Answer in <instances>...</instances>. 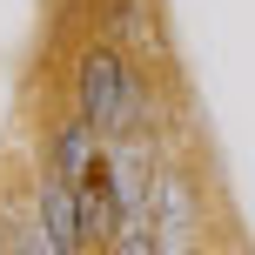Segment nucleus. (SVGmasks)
I'll list each match as a JSON object with an SVG mask.
<instances>
[{"label":"nucleus","instance_id":"3","mask_svg":"<svg viewBox=\"0 0 255 255\" xmlns=\"http://www.w3.org/2000/svg\"><path fill=\"white\" fill-rule=\"evenodd\" d=\"M115 229H121V181H115V161L94 154V168L81 175V235L115 242Z\"/></svg>","mask_w":255,"mask_h":255},{"label":"nucleus","instance_id":"4","mask_svg":"<svg viewBox=\"0 0 255 255\" xmlns=\"http://www.w3.org/2000/svg\"><path fill=\"white\" fill-rule=\"evenodd\" d=\"M88 168H94V121L74 115V121L61 128V141H54V175L81 188V175H88Z\"/></svg>","mask_w":255,"mask_h":255},{"label":"nucleus","instance_id":"2","mask_svg":"<svg viewBox=\"0 0 255 255\" xmlns=\"http://www.w3.org/2000/svg\"><path fill=\"white\" fill-rule=\"evenodd\" d=\"M40 235H47V255H81V188L61 175H47L40 188Z\"/></svg>","mask_w":255,"mask_h":255},{"label":"nucleus","instance_id":"1","mask_svg":"<svg viewBox=\"0 0 255 255\" xmlns=\"http://www.w3.org/2000/svg\"><path fill=\"white\" fill-rule=\"evenodd\" d=\"M81 121H94V134H121L134 121V88H128L115 47H88L81 54Z\"/></svg>","mask_w":255,"mask_h":255}]
</instances>
